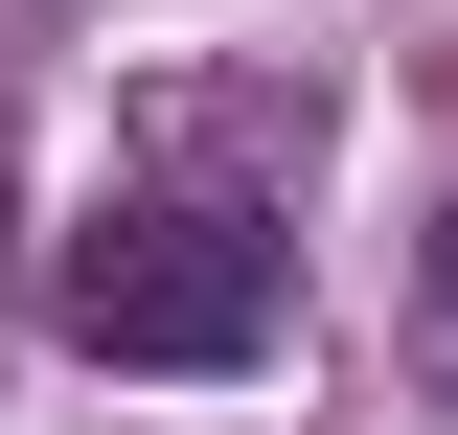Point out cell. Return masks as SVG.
<instances>
[{
  "instance_id": "6da1fadb",
  "label": "cell",
  "mask_w": 458,
  "mask_h": 435,
  "mask_svg": "<svg viewBox=\"0 0 458 435\" xmlns=\"http://www.w3.org/2000/svg\"><path fill=\"white\" fill-rule=\"evenodd\" d=\"M276 298H298V252H276V207H229V183H114V207L69 229V275H47V321L92 344V367H252Z\"/></svg>"
},
{
  "instance_id": "7a4b0ae2",
  "label": "cell",
  "mask_w": 458,
  "mask_h": 435,
  "mask_svg": "<svg viewBox=\"0 0 458 435\" xmlns=\"http://www.w3.org/2000/svg\"><path fill=\"white\" fill-rule=\"evenodd\" d=\"M412 367L458 389V207H436V275H412Z\"/></svg>"
}]
</instances>
